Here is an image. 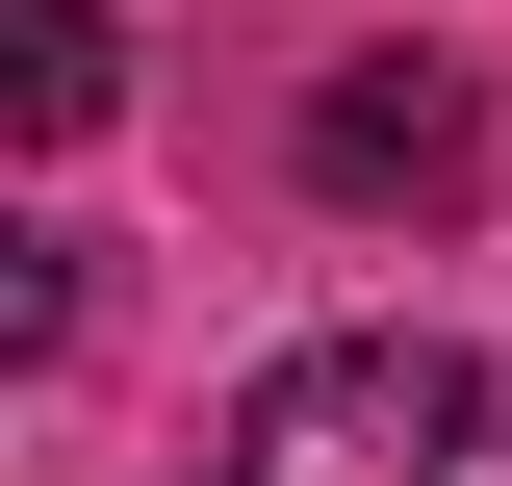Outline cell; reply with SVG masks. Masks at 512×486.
<instances>
[{
    "label": "cell",
    "instance_id": "6da1fadb",
    "mask_svg": "<svg viewBox=\"0 0 512 486\" xmlns=\"http://www.w3.org/2000/svg\"><path fill=\"white\" fill-rule=\"evenodd\" d=\"M205 486H487V384L436 333H308V359L231 384V461Z\"/></svg>",
    "mask_w": 512,
    "mask_h": 486
},
{
    "label": "cell",
    "instance_id": "7a4b0ae2",
    "mask_svg": "<svg viewBox=\"0 0 512 486\" xmlns=\"http://www.w3.org/2000/svg\"><path fill=\"white\" fill-rule=\"evenodd\" d=\"M487 154H512V128H487L461 52H359V77L308 103V180H333V205H487Z\"/></svg>",
    "mask_w": 512,
    "mask_h": 486
},
{
    "label": "cell",
    "instance_id": "3957f363",
    "mask_svg": "<svg viewBox=\"0 0 512 486\" xmlns=\"http://www.w3.org/2000/svg\"><path fill=\"white\" fill-rule=\"evenodd\" d=\"M103 0H0V103H26V154H77V128H103Z\"/></svg>",
    "mask_w": 512,
    "mask_h": 486
}]
</instances>
